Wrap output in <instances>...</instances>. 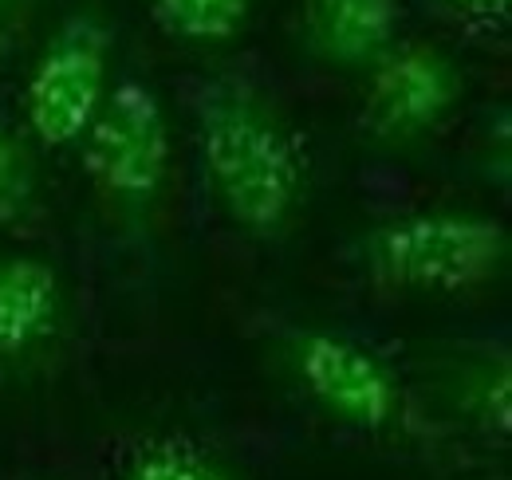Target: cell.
<instances>
[{
  "label": "cell",
  "instance_id": "1",
  "mask_svg": "<svg viewBox=\"0 0 512 480\" xmlns=\"http://www.w3.org/2000/svg\"><path fill=\"white\" fill-rule=\"evenodd\" d=\"M197 158L213 205L253 240H280L308 197V158L280 103L249 79L197 95Z\"/></svg>",
  "mask_w": 512,
  "mask_h": 480
},
{
  "label": "cell",
  "instance_id": "2",
  "mask_svg": "<svg viewBox=\"0 0 512 480\" xmlns=\"http://www.w3.org/2000/svg\"><path fill=\"white\" fill-rule=\"evenodd\" d=\"M509 248V229L489 213L422 209L379 221L359 240V260L383 292L461 296L493 284Z\"/></svg>",
  "mask_w": 512,
  "mask_h": 480
},
{
  "label": "cell",
  "instance_id": "3",
  "mask_svg": "<svg viewBox=\"0 0 512 480\" xmlns=\"http://www.w3.org/2000/svg\"><path fill=\"white\" fill-rule=\"evenodd\" d=\"M280 359L300 394L331 421L359 433L410 429V390L379 347L331 327H304L280 343Z\"/></svg>",
  "mask_w": 512,
  "mask_h": 480
},
{
  "label": "cell",
  "instance_id": "4",
  "mask_svg": "<svg viewBox=\"0 0 512 480\" xmlns=\"http://www.w3.org/2000/svg\"><path fill=\"white\" fill-rule=\"evenodd\" d=\"M115 28L91 12H67L24 83V134L36 150L79 146L115 79Z\"/></svg>",
  "mask_w": 512,
  "mask_h": 480
},
{
  "label": "cell",
  "instance_id": "5",
  "mask_svg": "<svg viewBox=\"0 0 512 480\" xmlns=\"http://www.w3.org/2000/svg\"><path fill=\"white\" fill-rule=\"evenodd\" d=\"M79 146L95 197L119 217L146 213L170 178V122L162 95L142 79L115 83Z\"/></svg>",
  "mask_w": 512,
  "mask_h": 480
},
{
  "label": "cell",
  "instance_id": "6",
  "mask_svg": "<svg viewBox=\"0 0 512 480\" xmlns=\"http://www.w3.org/2000/svg\"><path fill=\"white\" fill-rule=\"evenodd\" d=\"M465 99V71L430 40H398L367 71L363 126L383 146H414Z\"/></svg>",
  "mask_w": 512,
  "mask_h": 480
},
{
  "label": "cell",
  "instance_id": "7",
  "mask_svg": "<svg viewBox=\"0 0 512 480\" xmlns=\"http://www.w3.org/2000/svg\"><path fill=\"white\" fill-rule=\"evenodd\" d=\"M67 323L60 268L36 252H0V362L44 355Z\"/></svg>",
  "mask_w": 512,
  "mask_h": 480
},
{
  "label": "cell",
  "instance_id": "8",
  "mask_svg": "<svg viewBox=\"0 0 512 480\" xmlns=\"http://www.w3.org/2000/svg\"><path fill=\"white\" fill-rule=\"evenodd\" d=\"M402 0H304L308 52L335 71H371L398 44Z\"/></svg>",
  "mask_w": 512,
  "mask_h": 480
},
{
  "label": "cell",
  "instance_id": "9",
  "mask_svg": "<svg viewBox=\"0 0 512 480\" xmlns=\"http://www.w3.org/2000/svg\"><path fill=\"white\" fill-rule=\"evenodd\" d=\"M434 390L449 418L465 429L509 441L512 429V359L505 347H453L434 362Z\"/></svg>",
  "mask_w": 512,
  "mask_h": 480
},
{
  "label": "cell",
  "instance_id": "10",
  "mask_svg": "<svg viewBox=\"0 0 512 480\" xmlns=\"http://www.w3.org/2000/svg\"><path fill=\"white\" fill-rule=\"evenodd\" d=\"M256 0H150L154 24L190 48H225L233 44L249 20Z\"/></svg>",
  "mask_w": 512,
  "mask_h": 480
},
{
  "label": "cell",
  "instance_id": "11",
  "mask_svg": "<svg viewBox=\"0 0 512 480\" xmlns=\"http://www.w3.org/2000/svg\"><path fill=\"white\" fill-rule=\"evenodd\" d=\"M123 480H249L233 461L186 445V441H150L130 457Z\"/></svg>",
  "mask_w": 512,
  "mask_h": 480
},
{
  "label": "cell",
  "instance_id": "12",
  "mask_svg": "<svg viewBox=\"0 0 512 480\" xmlns=\"http://www.w3.org/2000/svg\"><path fill=\"white\" fill-rule=\"evenodd\" d=\"M40 193V150L24 126L0 119V229L32 213Z\"/></svg>",
  "mask_w": 512,
  "mask_h": 480
},
{
  "label": "cell",
  "instance_id": "13",
  "mask_svg": "<svg viewBox=\"0 0 512 480\" xmlns=\"http://www.w3.org/2000/svg\"><path fill=\"white\" fill-rule=\"evenodd\" d=\"M28 12H32V0H0V56L12 48L16 32H24Z\"/></svg>",
  "mask_w": 512,
  "mask_h": 480
},
{
  "label": "cell",
  "instance_id": "14",
  "mask_svg": "<svg viewBox=\"0 0 512 480\" xmlns=\"http://www.w3.org/2000/svg\"><path fill=\"white\" fill-rule=\"evenodd\" d=\"M457 12H469V16H505V8H509V0H449Z\"/></svg>",
  "mask_w": 512,
  "mask_h": 480
}]
</instances>
